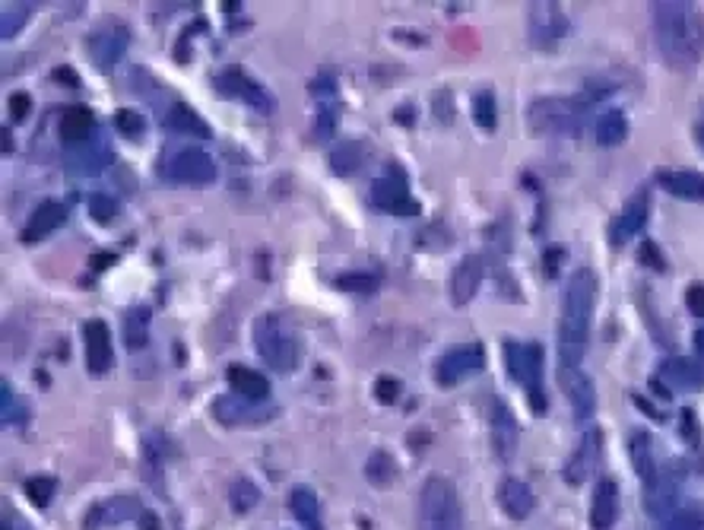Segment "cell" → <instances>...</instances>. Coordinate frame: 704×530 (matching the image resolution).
Listing matches in <instances>:
<instances>
[{
	"mask_svg": "<svg viewBox=\"0 0 704 530\" xmlns=\"http://www.w3.org/2000/svg\"><path fill=\"white\" fill-rule=\"evenodd\" d=\"M600 299V280L590 267H578L568 277L559 315V340H555V356L562 369H581L590 346V331H594Z\"/></svg>",
	"mask_w": 704,
	"mask_h": 530,
	"instance_id": "cell-1",
	"label": "cell"
},
{
	"mask_svg": "<svg viewBox=\"0 0 704 530\" xmlns=\"http://www.w3.org/2000/svg\"><path fill=\"white\" fill-rule=\"evenodd\" d=\"M651 26L654 42L666 67L692 70L704 58V16L689 0H660L651 4Z\"/></svg>",
	"mask_w": 704,
	"mask_h": 530,
	"instance_id": "cell-2",
	"label": "cell"
},
{
	"mask_svg": "<svg viewBox=\"0 0 704 530\" xmlns=\"http://www.w3.org/2000/svg\"><path fill=\"white\" fill-rule=\"evenodd\" d=\"M594 108V96H543L527 108L536 137H578Z\"/></svg>",
	"mask_w": 704,
	"mask_h": 530,
	"instance_id": "cell-3",
	"label": "cell"
},
{
	"mask_svg": "<svg viewBox=\"0 0 704 530\" xmlns=\"http://www.w3.org/2000/svg\"><path fill=\"white\" fill-rule=\"evenodd\" d=\"M254 346H257V356L280 375L295 372V365H299V356H302L299 331H295L292 321L280 312H264L254 321Z\"/></svg>",
	"mask_w": 704,
	"mask_h": 530,
	"instance_id": "cell-4",
	"label": "cell"
},
{
	"mask_svg": "<svg viewBox=\"0 0 704 530\" xmlns=\"http://www.w3.org/2000/svg\"><path fill=\"white\" fill-rule=\"evenodd\" d=\"M419 530H463V505L457 486L432 473L419 492Z\"/></svg>",
	"mask_w": 704,
	"mask_h": 530,
	"instance_id": "cell-5",
	"label": "cell"
},
{
	"mask_svg": "<svg viewBox=\"0 0 704 530\" xmlns=\"http://www.w3.org/2000/svg\"><path fill=\"white\" fill-rule=\"evenodd\" d=\"M505 365L508 375L524 385L527 400L536 416L546 413V391H543V375H546V350L543 343H517L508 340L505 343Z\"/></svg>",
	"mask_w": 704,
	"mask_h": 530,
	"instance_id": "cell-6",
	"label": "cell"
},
{
	"mask_svg": "<svg viewBox=\"0 0 704 530\" xmlns=\"http://www.w3.org/2000/svg\"><path fill=\"white\" fill-rule=\"evenodd\" d=\"M685 461H660L657 473L651 480L644 483V508L647 515L657 518V521H666L679 511V499H682V489H685Z\"/></svg>",
	"mask_w": 704,
	"mask_h": 530,
	"instance_id": "cell-7",
	"label": "cell"
},
{
	"mask_svg": "<svg viewBox=\"0 0 704 530\" xmlns=\"http://www.w3.org/2000/svg\"><path fill=\"white\" fill-rule=\"evenodd\" d=\"M486 369V346L483 343H454L435 362V381L441 388H457L460 381Z\"/></svg>",
	"mask_w": 704,
	"mask_h": 530,
	"instance_id": "cell-8",
	"label": "cell"
},
{
	"mask_svg": "<svg viewBox=\"0 0 704 530\" xmlns=\"http://www.w3.org/2000/svg\"><path fill=\"white\" fill-rule=\"evenodd\" d=\"M571 32V20L559 4H530L527 10V39L533 48L552 51Z\"/></svg>",
	"mask_w": 704,
	"mask_h": 530,
	"instance_id": "cell-9",
	"label": "cell"
},
{
	"mask_svg": "<svg viewBox=\"0 0 704 530\" xmlns=\"http://www.w3.org/2000/svg\"><path fill=\"white\" fill-rule=\"evenodd\" d=\"M216 93L229 96V99H238L242 105L254 108V112H261V115L276 112V96L267 93V89L257 83L254 77H248L242 67H226V70H222L219 77H216Z\"/></svg>",
	"mask_w": 704,
	"mask_h": 530,
	"instance_id": "cell-10",
	"label": "cell"
},
{
	"mask_svg": "<svg viewBox=\"0 0 704 530\" xmlns=\"http://www.w3.org/2000/svg\"><path fill=\"white\" fill-rule=\"evenodd\" d=\"M600 461H603V432L600 429H587L578 438V445H574V451L568 454V461L562 467L565 483L568 486H584L597 473Z\"/></svg>",
	"mask_w": 704,
	"mask_h": 530,
	"instance_id": "cell-11",
	"label": "cell"
},
{
	"mask_svg": "<svg viewBox=\"0 0 704 530\" xmlns=\"http://www.w3.org/2000/svg\"><path fill=\"white\" fill-rule=\"evenodd\" d=\"M131 45V29L121 20H105L96 32L89 35V54L92 64H96L102 73L115 70V64L121 61V54Z\"/></svg>",
	"mask_w": 704,
	"mask_h": 530,
	"instance_id": "cell-12",
	"label": "cell"
},
{
	"mask_svg": "<svg viewBox=\"0 0 704 530\" xmlns=\"http://www.w3.org/2000/svg\"><path fill=\"white\" fill-rule=\"evenodd\" d=\"M372 204L384 213H403V216L419 213V200L410 194V185H406V175L400 166H387V175L372 185Z\"/></svg>",
	"mask_w": 704,
	"mask_h": 530,
	"instance_id": "cell-13",
	"label": "cell"
},
{
	"mask_svg": "<svg viewBox=\"0 0 704 530\" xmlns=\"http://www.w3.org/2000/svg\"><path fill=\"white\" fill-rule=\"evenodd\" d=\"M216 175L219 169L213 156L203 150H181L169 159V166H165V178H172L175 185H191V188L213 185Z\"/></svg>",
	"mask_w": 704,
	"mask_h": 530,
	"instance_id": "cell-14",
	"label": "cell"
},
{
	"mask_svg": "<svg viewBox=\"0 0 704 530\" xmlns=\"http://www.w3.org/2000/svg\"><path fill=\"white\" fill-rule=\"evenodd\" d=\"M489 435H492V448L505 464L514 458L517 445H521V426L511 413V407L502 397H489Z\"/></svg>",
	"mask_w": 704,
	"mask_h": 530,
	"instance_id": "cell-15",
	"label": "cell"
},
{
	"mask_svg": "<svg viewBox=\"0 0 704 530\" xmlns=\"http://www.w3.org/2000/svg\"><path fill=\"white\" fill-rule=\"evenodd\" d=\"M213 416L222 426H261L276 416V410L267 404H257V400H248V397L226 394V397L213 400Z\"/></svg>",
	"mask_w": 704,
	"mask_h": 530,
	"instance_id": "cell-16",
	"label": "cell"
},
{
	"mask_svg": "<svg viewBox=\"0 0 704 530\" xmlns=\"http://www.w3.org/2000/svg\"><path fill=\"white\" fill-rule=\"evenodd\" d=\"M555 378H559V388L568 397L574 416L590 419L597 413V388H594V381H590V375L584 369H562L559 365V369H555Z\"/></svg>",
	"mask_w": 704,
	"mask_h": 530,
	"instance_id": "cell-17",
	"label": "cell"
},
{
	"mask_svg": "<svg viewBox=\"0 0 704 530\" xmlns=\"http://www.w3.org/2000/svg\"><path fill=\"white\" fill-rule=\"evenodd\" d=\"M486 280V258L483 254H467L451 273V280H448V296H451V305L463 308V305H470L476 299V292L479 286H483Z\"/></svg>",
	"mask_w": 704,
	"mask_h": 530,
	"instance_id": "cell-18",
	"label": "cell"
},
{
	"mask_svg": "<svg viewBox=\"0 0 704 530\" xmlns=\"http://www.w3.org/2000/svg\"><path fill=\"white\" fill-rule=\"evenodd\" d=\"M83 343H86V369L89 375H105L115 365V343L111 331L102 318H89L83 324Z\"/></svg>",
	"mask_w": 704,
	"mask_h": 530,
	"instance_id": "cell-19",
	"label": "cell"
},
{
	"mask_svg": "<svg viewBox=\"0 0 704 530\" xmlns=\"http://www.w3.org/2000/svg\"><path fill=\"white\" fill-rule=\"evenodd\" d=\"M647 216H651V194H647V188H644L628 200L622 213L609 223V242L622 248L628 239H635V235L647 226Z\"/></svg>",
	"mask_w": 704,
	"mask_h": 530,
	"instance_id": "cell-20",
	"label": "cell"
},
{
	"mask_svg": "<svg viewBox=\"0 0 704 530\" xmlns=\"http://www.w3.org/2000/svg\"><path fill=\"white\" fill-rule=\"evenodd\" d=\"M143 508L134 496H115V499H105V502H96L89 508V515L83 521L86 530H102V527H111V524H121V521H131V518H140Z\"/></svg>",
	"mask_w": 704,
	"mask_h": 530,
	"instance_id": "cell-21",
	"label": "cell"
},
{
	"mask_svg": "<svg viewBox=\"0 0 704 530\" xmlns=\"http://www.w3.org/2000/svg\"><path fill=\"white\" fill-rule=\"evenodd\" d=\"M619 483L613 477H600L594 499H590V527L594 530H613L619 521Z\"/></svg>",
	"mask_w": 704,
	"mask_h": 530,
	"instance_id": "cell-22",
	"label": "cell"
},
{
	"mask_svg": "<svg viewBox=\"0 0 704 530\" xmlns=\"http://www.w3.org/2000/svg\"><path fill=\"white\" fill-rule=\"evenodd\" d=\"M660 385H670L679 391H698L704 388V359H663L657 372Z\"/></svg>",
	"mask_w": 704,
	"mask_h": 530,
	"instance_id": "cell-23",
	"label": "cell"
},
{
	"mask_svg": "<svg viewBox=\"0 0 704 530\" xmlns=\"http://www.w3.org/2000/svg\"><path fill=\"white\" fill-rule=\"evenodd\" d=\"M64 223H67V207L61 204V200H45V204H39L32 210L29 223L23 226V242L26 245L42 242V239H48L51 232H58Z\"/></svg>",
	"mask_w": 704,
	"mask_h": 530,
	"instance_id": "cell-24",
	"label": "cell"
},
{
	"mask_svg": "<svg viewBox=\"0 0 704 530\" xmlns=\"http://www.w3.org/2000/svg\"><path fill=\"white\" fill-rule=\"evenodd\" d=\"M657 185L679 200H692V204H704V175L692 169H660L654 175Z\"/></svg>",
	"mask_w": 704,
	"mask_h": 530,
	"instance_id": "cell-25",
	"label": "cell"
},
{
	"mask_svg": "<svg viewBox=\"0 0 704 530\" xmlns=\"http://www.w3.org/2000/svg\"><path fill=\"white\" fill-rule=\"evenodd\" d=\"M498 505H502V511L508 518L527 521L533 515V508H536V496H533L530 483L517 480V477H505L502 483H498Z\"/></svg>",
	"mask_w": 704,
	"mask_h": 530,
	"instance_id": "cell-26",
	"label": "cell"
},
{
	"mask_svg": "<svg viewBox=\"0 0 704 530\" xmlns=\"http://www.w3.org/2000/svg\"><path fill=\"white\" fill-rule=\"evenodd\" d=\"M165 131L184 134V137H200V140L213 137V127L203 121L188 102H175L169 112H165Z\"/></svg>",
	"mask_w": 704,
	"mask_h": 530,
	"instance_id": "cell-27",
	"label": "cell"
},
{
	"mask_svg": "<svg viewBox=\"0 0 704 530\" xmlns=\"http://www.w3.org/2000/svg\"><path fill=\"white\" fill-rule=\"evenodd\" d=\"M226 378H229L232 394L248 397V400H257V404H264L267 394H270V381H267V375H261L257 369H248V365H229Z\"/></svg>",
	"mask_w": 704,
	"mask_h": 530,
	"instance_id": "cell-28",
	"label": "cell"
},
{
	"mask_svg": "<svg viewBox=\"0 0 704 530\" xmlns=\"http://www.w3.org/2000/svg\"><path fill=\"white\" fill-rule=\"evenodd\" d=\"M289 511L295 515L305 530H324V518H321V502L314 496L311 486H295L289 492Z\"/></svg>",
	"mask_w": 704,
	"mask_h": 530,
	"instance_id": "cell-29",
	"label": "cell"
},
{
	"mask_svg": "<svg viewBox=\"0 0 704 530\" xmlns=\"http://www.w3.org/2000/svg\"><path fill=\"white\" fill-rule=\"evenodd\" d=\"M92 134H96V115L89 112L86 105H73L61 115V137L73 146L89 143Z\"/></svg>",
	"mask_w": 704,
	"mask_h": 530,
	"instance_id": "cell-30",
	"label": "cell"
},
{
	"mask_svg": "<svg viewBox=\"0 0 704 530\" xmlns=\"http://www.w3.org/2000/svg\"><path fill=\"white\" fill-rule=\"evenodd\" d=\"M628 454H632V464H635V473L647 483L657 473L660 461H657V451H654V438L647 435L644 429H635L632 438H628Z\"/></svg>",
	"mask_w": 704,
	"mask_h": 530,
	"instance_id": "cell-31",
	"label": "cell"
},
{
	"mask_svg": "<svg viewBox=\"0 0 704 530\" xmlns=\"http://www.w3.org/2000/svg\"><path fill=\"white\" fill-rule=\"evenodd\" d=\"M365 159H368V146L359 143V140H346L330 153V169L337 175H343V178H349L365 166Z\"/></svg>",
	"mask_w": 704,
	"mask_h": 530,
	"instance_id": "cell-32",
	"label": "cell"
},
{
	"mask_svg": "<svg viewBox=\"0 0 704 530\" xmlns=\"http://www.w3.org/2000/svg\"><path fill=\"white\" fill-rule=\"evenodd\" d=\"M628 137V118L622 108H609L597 118V143L600 146H619Z\"/></svg>",
	"mask_w": 704,
	"mask_h": 530,
	"instance_id": "cell-33",
	"label": "cell"
},
{
	"mask_svg": "<svg viewBox=\"0 0 704 530\" xmlns=\"http://www.w3.org/2000/svg\"><path fill=\"white\" fill-rule=\"evenodd\" d=\"M124 343L131 350H140V346L150 343V308L137 305L124 315Z\"/></svg>",
	"mask_w": 704,
	"mask_h": 530,
	"instance_id": "cell-34",
	"label": "cell"
},
{
	"mask_svg": "<svg viewBox=\"0 0 704 530\" xmlns=\"http://www.w3.org/2000/svg\"><path fill=\"white\" fill-rule=\"evenodd\" d=\"M365 477H368V483H375V486H391L394 480H397V461H394V454L391 451H384V448H378V451H372V458H368V464H365Z\"/></svg>",
	"mask_w": 704,
	"mask_h": 530,
	"instance_id": "cell-35",
	"label": "cell"
},
{
	"mask_svg": "<svg viewBox=\"0 0 704 530\" xmlns=\"http://www.w3.org/2000/svg\"><path fill=\"white\" fill-rule=\"evenodd\" d=\"M257 502H261V489H257L254 480L238 477V480L229 486V505H232L235 515H248V511L257 508Z\"/></svg>",
	"mask_w": 704,
	"mask_h": 530,
	"instance_id": "cell-36",
	"label": "cell"
},
{
	"mask_svg": "<svg viewBox=\"0 0 704 530\" xmlns=\"http://www.w3.org/2000/svg\"><path fill=\"white\" fill-rule=\"evenodd\" d=\"M108 162H111V150H108L105 143L99 146V150H92V140H89V143H80L77 153L70 156V166L77 169V172H86V175L99 172L102 166H108Z\"/></svg>",
	"mask_w": 704,
	"mask_h": 530,
	"instance_id": "cell-37",
	"label": "cell"
},
{
	"mask_svg": "<svg viewBox=\"0 0 704 530\" xmlns=\"http://www.w3.org/2000/svg\"><path fill=\"white\" fill-rule=\"evenodd\" d=\"M473 121L489 134L498 127V102H495L492 89H483V93L473 96Z\"/></svg>",
	"mask_w": 704,
	"mask_h": 530,
	"instance_id": "cell-38",
	"label": "cell"
},
{
	"mask_svg": "<svg viewBox=\"0 0 704 530\" xmlns=\"http://www.w3.org/2000/svg\"><path fill=\"white\" fill-rule=\"evenodd\" d=\"M26 499L35 505V508H48L51 499H54V489H58V480L54 477H45V473H35V477L26 480Z\"/></svg>",
	"mask_w": 704,
	"mask_h": 530,
	"instance_id": "cell-39",
	"label": "cell"
},
{
	"mask_svg": "<svg viewBox=\"0 0 704 530\" xmlns=\"http://www.w3.org/2000/svg\"><path fill=\"white\" fill-rule=\"evenodd\" d=\"M663 530H704V508L685 505L663 521Z\"/></svg>",
	"mask_w": 704,
	"mask_h": 530,
	"instance_id": "cell-40",
	"label": "cell"
},
{
	"mask_svg": "<svg viewBox=\"0 0 704 530\" xmlns=\"http://www.w3.org/2000/svg\"><path fill=\"white\" fill-rule=\"evenodd\" d=\"M679 432H682V438H685V445L695 451V461H701V458H704V442H701L704 432H701V426H698L695 410H682V413H679Z\"/></svg>",
	"mask_w": 704,
	"mask_h": 530,
	"instance_id": "cell-41",
	"label": "cell"
},
{
	"mask_svg": "<svg viewBox=\"0 0 704 530\" xmlns=\"http://www.w3.org/2000/svg\"><path fill=\"white\" fill-rule=\"evenodd\" d=\"M26 20H29V4H4V13H0V35L13 39Z\"/></svg>",
	"mask_w": 704,
	"mask_h": 530,
	"instance_id": "cell-42",
	"label": "cell"
},
{
	"mask_svg": "<svg viewBox=\"0 0 704 530\" xmlns=\"http://www.w3.org/2000/svg\"><path fill=\"white\" fill-rule=\"evenodd\" d=\"M115 127L127 140H140L146 131V118L140 112H134V108H121V112L115 115Z\"/></svg>",
	"mask_w": 704,
	"mask_h": 530,
	"instance_id": "cell-43",
	"label": "cell"
},
{
	"mask_svg": "<svg viewBox=\"0 0 704 530\" xmlns=\"http://www.w3.org/2000/svg\"><path fill=\"white\" fill-rule=\"evenodd\" d=\"M115 213H118L115 197H108V194H92L89 197V216L96 219V223H111Z\"/></svg>",
	"mask_w": 704,
	"mask_h": 530,
	"instance_id": "cell-44",
	"label": "cell"
},
{
	"mask_svg": "<svg viewBox=\"0 0 704 530\" xmlns=\"http://www.w3.org/2000/svg\"><path fill=\"white\" fill-rule=\"evenodd\" d=\"M337 286L346 292H375L378 280L372 273H343V277H337Z\"/></svg>",
	"mask_w": 704,
	"mask_h": 530,
	"instance_id": "cell-45",
	"label": "cell"
},
{
	"mask_svg": "<svg viewBox=\"0 0 704 530\" xmlns=\"http://www.w3.org/2000/svg\"><path fill=\"white\" fill-rule=\"evenodd\" d=\"M638 261H641L647 270H657V273H663V270H666L663 251H660V245H654L651 239L641 242V248H638Z\"/></svg>",
	"mask_w": 704,
	"mask_h": 530,
	"instance_id": "cell-46",
	"label": "cell"
},
{
	"mask_svg": "<svg viewBox=\"0 0 704 530\" xmlns=\"http://www.w3.org/2000/svg\"><path fill=\"white\" fill-rule=\"evenodd\" d=\"M16 407L23 410V404H16V397H13V388H10V381H0V419L4 423H13L16 419Z\"/></svg>",
	"mask_w": 704,
	"mask_h": 530,
	"instance_id": "cell-47",
	"label": "cell"
},
{
	"mask_svg": "<svg viewBox=\"0 0 704 530\" xmlns=\"http://www.w3.org/2000/svg\"><path fill=\"white\" fill-rule=\"evenodd\" d=\"M337 108L333 105H321V112H318V121H314V134L318 137H330L333 134V127H337Z\"/></svg>",
	"mask_w": 704,
	"mask_h": 530,
	"instance_id": "cell-48",
	"label": "cell"
},
{
	"mask_svg": "<svg viewBox=\"0 0 704 530\" xmlns=\"http://www.w3.org/2000/svg\"><path fill=\"white\" fill-rule=\"evenodd\" d=\"M375 397L381 400V404H394V400L400 397V381L397 378H378L375 381Z\"/></svg>",
	"mask_w": 704,
	"mask_h": 530,
	"instance_id": "cell-49",
	"label": "cell"
},
{
	"mask_svg": "<svg viewBox=\"0 0 704 530\" xmlns=\"http://www.w3.org/2000/svg\"><path fill=\"white\" fill-rule=\"evenodd\" d=\"M685 308H689L695 318H704V283H692L685 289Z\"/></svg>",
	"mask_w": 704,
	"mask_h": 530,
	"instance_id": "cell-50",
	"label": "cell"
},
{
	"mask_svg": "<svg viewBox=\"0 0 704 530\" xmlns=\"http://www.w3.org/2000/svg\"><path fill=\"white\" fill-rule=\"evenodd\" d=\"M32 112V96L29 93H13L10 96V118L13 121H26Z\"/></svg>",
	"mask_w": 704,
	"mask_h": 530,
	"instance_id": "cell-51",
	"label": "cell"
},
{
	"mask_svg": "<svg viewBox=\"0 0 704 530\" xmlns=\"http://www.w3.org/2000/svg\"><path fill=\"white\" fill-rule=\"evenodd\" d=\"M435 115H438L441 124L454 121V96L448 93V89H441V93L435 96Z\"/></svg>",
	"mask_w": 704,
	"mask_h": 530,
	"instance_id": "cell-52",
	"label": "cell"
},
{
	"mask_svg": "<svg viewBox=\"0 0 704 530\" xmlns=\"http://www.w3.org/2000/svg\"><path fill=\"white\" fill-rule=\"evenodd\" d=\"M51 80L61 83V86H73V89H77V86H80V73L73 70V67H54V70H51Z\"/></svg>",
	"mask_w": 704,
	"mask_h": 530,
	"instance_id": "cell-53",
	"label": "cell"
},
{
	"mask_svg": "<svg viewBox=\"0 0 704 530\" xmlns=\"http://www.w3.org/2000/svg\"><path fill=\"white\" fill-rule=\"evenodd\" d=\"M562 254H565V248H549L546 251V273H549V277H555V273H559V258H562Z\"/></svg>",
	"mask_w": 704,
	"mask_h": 530,
	"instance_id": "cell-54",
	"label": "cell"
},
{
	"mask_svg": "<svg viewBox=\"0 0 704 530\" xmlns=\"http://www.w3.org/2000/svg\"><path fill=\"white\" fill-rule=\"evenodd\" d=\"M140 530H162L159 527V518H156V511H143V515L137 518Z\"/></svg>",
	"mask_w": 704,
	"mask_h": 530,
	"instance_id": "cell-55",
	"label": "cell"
},
{
	"mask_svg": "<svg viewBox=\"0 0 704 530\" xmlns=\"http://www.w3.org/2000/svg\"><path fill=\"white\" fill-rule=\"evenodd\" d=\"M397 121H403V124H413V108L406 105L403 112H397Z\"/></svg>",
	"mask_w": 704,
	"mask_h": 530,
	"instance_id": "cell-56",
	"label": "cell"
},
{
	"mask_svg": "<svg viewBox=\"0 0 704 530\" xmlns=\"http://www.w3.org/2000/svg\"><path fill=\"white\" fill-rule=\"evenodd\" d=\"M695 350H698V359H704V331L695 334Z\"/></svg>",
	"mask_w": 704,
	"mask_h": 530,
	"instance_id": "cell-57",
	"label": "cell"
},
{
	"mask_svg": "<svg viewBox=\"0 0 704 530\" xmlns=\"http://www.w3.org/2000/svg\"><path fill=\"white\" fill-rule=\"evenodd\" d=\"M0 134H4V153H13V137H10V131L4 127V131H0Z\"/></svg>",
	"mask_w": 704,
	"mask_h": 530,
	"instance_id": "cell-58",
	"label": "cell"
},
{
	"mask_svg": "<svg viewBox=\"0 0 704 530\" xmlns=\"http://www.w3.org/2000/svg\"><path fill=\"white\" fill-rule=\"evenodd\" d=\"M698 146L704 150V118H701V124H698Z\"/></svg>",
	"mask_w": 704,
	"mask_h": 530,
	"instance_id": "cell-59",
	"label": "cell"
}]
</instances>
